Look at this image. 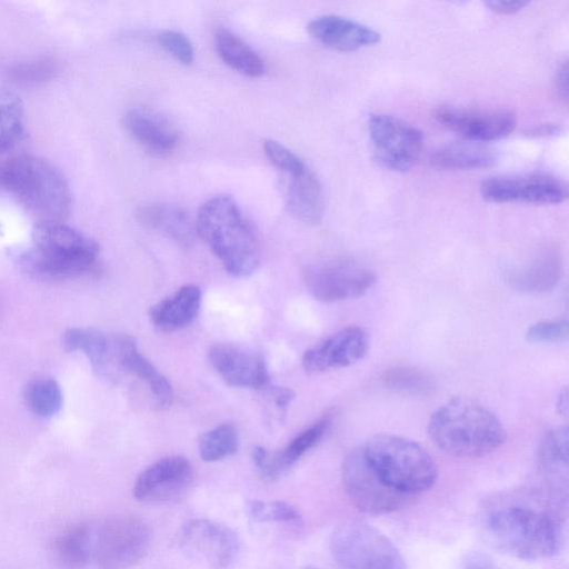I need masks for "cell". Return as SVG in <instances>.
<instances>
[{
    "mask_svg": "<svg viewBox=\"0 0 569 569\" xmlns=\"http://www.w3.org/2000/svg\"><path fill=\"white\" fill-rule=\"evenodd\" d=\"M481 531L492 547L521 560L549 558L561 545L557 517L522 502L491 507L481 518Z\"/></svg>",
    "mask_w": 569,
    "mask_h": 569,
    "instance_id": "6da1fadb",
    "label": "cell"
},
{
    "mask_svg": "<svg viewBox=\"0 0 569 569\" xmlns=\"http://www.w3.org/2000/svg\"><path fill=\"white\" fill-rule=\"evenodd\" d=\"M0 190L13 198L36 223L64 221L71 211L72 193L67 178L42 157L18 154L0 160Z\"/></svg>",
    "mask_w": 569,
    "mask_h": 569,
    "instance_id": "7a4b0ae2",
    "label": "cell"
},
{
    "mask_svg": "<svg viewBox=\"0 0 569 569\" xmlns=\"http://www.w3.org/2000/svg\"><path fill=\"white\" fill-rule=\"evenodd\" d=\"M98 242L61 222L36 223L29 247L14 253L20 269L40 280H68L91 271L99 256Z\"/></svg>",
    "mask_w": 569,
    "mask_h": 569,
    "instance_id": "3957f363",
    "label": "cell"
},
{
    "mask_svg": "<svg viewBox=\"0 0 569 569\" xmlns=\"http://www.w3.org/2000/svg\"><path fill=\"white\" fill-rule=\"evenodd\" d=\"M194 228L228 273L247 277L259 267L258 237L232 197L208 199L197 213Z\"/></svg>",
    "mask_w": 569,
    "mask_h": 569,
    "instance_id": "277c9868",
    "label": "cell"
},
{
    "mask_svg": "<svg viewBox=\"0 0 569 569\" xmlns=\"http://www.w3.org/2000/svg\"><path fill=\"white\" fill-rule=\"evenodd\" d=\"M428 433L442 451L460 458L486 456L506 439L495 413L467 397H456L440 406L429 419Z\"/></svg>",
    "mask_w": 569,
    "mask_h": 569,
    "instance_id": "5b68a950",
    "label": "cell"
},
{
    "mask_svg": "<svg viewBox=\"0 0 569 569\" xmlns=\"http://www.w3.org/2000/svg\"><path fill=\"white\" fill-rule=\"evenodd\" d=\"M360 447L382 482L408 498L427 491L437 479V467L432 457L410 439L377 435Z\"/></svg>",
    "mask_w": 569,
    "mask_h": 569,
    "instance_id": "8992f818",
    "label": "cell"
},
{
    "mask_svg": "<svg viewBox=\"0 0 569 569\" xmlns=\"http://www.w3.org/2000/svg\"><path fill=\"white\" fill-rule=\"evenodd\" d=\"M330 551L338 569H407L393 542L361 521L338 526L330 538Z\"/></svg>",
    "mask_w": 569,
    "mask_h": 569,
    "instance_id": "52a82bcc",
    "label": "cell"
},
{
    "mask_svg": "<svg viewBox=\"0 0 569 569\" xmlns=\"http://www.w3.org/2000/svg\"><path fill=\"white\" fill-rule=\"evenodd\" d=\"M151 541V528L141 517L113 515L93 537V557L100 569H131L146 557Z\"/></svg>",
    "mask_w": 569,
    "mask_h": 569,
    "instance_id": "ba28073f",
    "label": "cell"
},
{
    "mask_svg": "<svg viewBox=\"0 0 569 569\" xmlns=\"http://www.w3.org/2000/svg\"><path fill=\"white\" fill-rule=\"evenodd\" d=\"M368 134L375 158L389 170L408 171L416 166L421 156L422 132L393 114H370Z\"/></svg>",
    "mask_w": 569,
    "mask_h": 569,
    "instance_id": "9c48e42d",
    "label": "cell"
},
{
    "mask_svg": "<svg viewBox=\"0 0 569 569\" xmlns=\"http://www.w3.org/2000/svg\"><path fill=\"white\" fill-rule=\"evenodd\" d=\"M303 281L316 299L340 301L365 295L375 284L376 273L353 260L330 258L309 264Z\"/></svg>",
    "mask_w": 569,
    "mask_h": 569,
    "instance_id": "30bf717a",
    "label": "cell"
},
{
    "mask_svg": "<svg viewBox=\"0 0 569 569\" xmlns=\"http://www.w3.org/2000/svg\"><path fill=\"white\" fill-rule=\"evenodd\" d=\"M177 542L188 558L204 569H230L239 553L237 535L229 527L204 518L186 521Z\"/></svg>",
    "mask_w": 569,
    "mask_h": 569,
    "instance_id": "8fae6325",
    "label": "cell"
},
{
    "mask_svg": "<svg viewBox=\"0 0 569 569\" xmlns=\"http://www.w3.org/2000/svg\"><path fill=\"white\" fill-rule=\"evenodd\" d=\"M341 477L350 501L361 512L390 513L405 506L409 500L408 497L382 482L368 463L361 447H357L346 455Z\"/></svg>",
    "mask_w": 569,
    "mask_h": 569,
    "instance_id": "7c38bea8",
    "label": "cell"
},
{
    "mask_svg": "<svg viewBox=\"0 0 569 569\" xmlns=\"http://www.w3.org/2000/svg\"><path fill=\"white\" fill-rule=\"evenodd\" d=\"M480 194L495 203L555 204L567 199L568 184L561 178L546 172L497 176L482 181Z\"/></svg>",
    "mask_w": 569,
    "mask_h": 569,
    "instance_id": "4fadbf2b",
    "label": "cell"
},
{
    "mask_svg": "<svg viewBox=\"0 0 569 569\" xmlns=\"http://www.w3.org/2000/svg\"><path fill=\"white\" fill-rule=\"evenodd\" d=\"M433 118L447 129L473 141L501 139L516 127V114L508 109H478L442 106L433 111Z\"/></svg>",
    "mask_w": 569,
    "mask_h": 569,
    "instance_id": "5bb4252c",
    "label": "cell"
},
{
    "mask_svg": "<svg viewBox=\"0 0 569 569\" xmlns=\"http://www.w3.org/2000/svg\"><path fill=\"white\" fill-rule=\"evenodd\" d=\"M193 481V468L182 456L163 457L139 473L133 497L142 502L159 503L184 495Z\"/></svg>",
    "mask_w": 569,
    "mask_h": 569,
    "instance_id": "9a60e30c",
    "label": "cell"
},
{
    "mask_svg": "<svg viewBox=\"0 0 569 569\" xmlns=\"http://www.w3.org/2000/svg\"><path fill=\"white\" fill-rule=\"evenodd\" d=\"M209 361L226 383L238 388L264 389L269 375L262 356L233 343L219 342L209 349Z\"/></svg>",
    "mask_w": 569,
    "mask_h": 569,
    "instance_id": "2e32d148",
    "label": "cell"
},
{
    "mask_svg": "<svg viewBox=\"0 0 569 569\" xmlns=\"http://www.w3.org/2000/svg\"><path fill=\"white\" fill-rule=\"evenodd\" d=\"M369 345L370 339L363 328L349 326L306 350L302 366L308 372L348 367L366 356Z\"/></svg>",
    "mask_w": 569,
    "mask_h": 569,
    "instance_id": "e0dca14e",
    "label": "cell"
},
{
    "mask_svg": "<svg viewBox=\"0 0 569 569\" xmlns=\"http://www.w3.org/2000/svg\"><path fill=\"white\" fill-rule=\"evenodd\" d=\"M110 361L116 375L121 370L142 381L160 409L171 406L173 392L170 382L139 352L136 340L128 335L109 336Z\"/></svg>",
    "mask_w": 569,
    "mask_h": 569,
    "instance_id": "ac0fdd59",
    "label": "cell"
},
{
    "mask_svg": "<svg viewBox=\"0 0 569 569\" xmlns=\"http://www.w3.org/2000/svg\"><path fill=\"white\" fill-rule=\"evenodd\" d=\"M307 28L315 39L338 51H356L381 39V34L370 26L339 14L316 17Z\"/></svg>",
    "mask_w": 569,
    "mask_h": 569,
    "instance_id": "d6986e66",
    "label": "cell"
},
{
    "mask_svg": "<svg viewBox=\"0 0 569 569\" xmlns=\"http://www.w3.org/2000/svg\"><path fill=\"white\" fill-rule=\"evenodd\" d=\"M282 187L286 207L295 219L306 224H316L321 220L323 192L309 167L298 174L283 176Z\"/></svg>",
    "mask_w": 569,
    "mask_h": 569,
    "instance_id": "ffe728a7",
    "label": "cell"
},
{
    "mask_svg": "<svg viewBox=\"0 0 569 569\" xmlns=\"http://www.w3.org/2000/svg\"><path fill=\"white\" fill-rule=\"evenodd\" d=\"M122 121L127 131L153 153H167L178 143L179 134L173 127L146 109L127 110Z\"/></svg>",
    "mask_w": 569,
    "mask_h": 569,
    "instance_id": "44dd1931",
    "label": "cell"
},
{
    "mask_svg": "<svg viewBox=\"0 0 569 569\" xmlns=\"http://www.w3.org/2000/svg\"><path fill=\"white\" fill-rule=\"evenodd\" d=\"M200 289L197 286L187 284L172 296L152 306L149 312L150 320L161 331H177L194 320L200 310Z\"/></svg>",
    "mask_w": 569,
    "mask_h": 569,
    "instance_id": "7402d4cb",
    "label": "cell"
},
{
    "mask_svg": "<svg viewBox=\"0 0 569 569\" xmlns=\"http://www.w3.org/2000/svg\"><path fill=\"white\" fill-rule=\"evenodd\" d=\"M137 218L144 227L164 233L182 247H188L193 241L194 223L188 213L179 207L148 203L138 209Z\"/></svg>",
    "mask_w": 569,
    "mask_h": 569,
    "instance_id": "603a6c76",
    "label": "cell"
},
{
    "mask_svg": "<svg viewBox=\"0 0 569 569\" xmlns=\"http://www.w3.org/2000/svg\"><path fill=\"white\" fill-rule=\"evenodd\" d=\"M561 271V258L557 252L549 250L538 254L525 266L512 269L507 278L517 290L542 292L558 283Z\"/></svg>",
    "mask_w": 569,
    "mask_h": 569,
    "instance_id": "cb8c5ba5",
    "label": "cell"
},
{
    "mask_svg": "<svg viewBox=\"0 0 569 569\" xmlns=\"http://www.w3.org/2000/svg\"><path fill=\"white\" fill-rule=\"evenodd\" d=\"M62 345L67 351H82L99 377H116L110 362L109 336L96 329L70 328L63 333Z\"/></svg>",
    "mask_w": 569,
    "mask_h": 569,
    "instance_id": "d4e9b609",
    "label": "cell"
},
{
    "mask_svg": "<svg viewBox=\"0 0 569 569\" xmlns=\"http://www.w3.org/2000/svg\"><path fill=\"white\" fill-rule=\"evenodd\" d=\"M538 465L551 487L555 489L566 488L568 480L567 426L556 427L545 435L539 447Z\"/></svg>",
    "mask_w": 569,
    "mask_h": 569,
    "instance_id": "484cf974",
    "label": "cell"
},
{
    "mask_svg": "<svg viewBox=\"0 0 569 569\" xmlns=\"http://www.w3.org/2000/svg\"><path fill=\"white\" fill-rule=\"evenodd\" d=\"M430 162L433 167L446 170L482 169L496 162V153L479 142H452L435 150Z\"/></svg>",
    "mask_w": 569,
    "mask_h": 569,
    "instance_id": "4316f807",
    "label": "cell"
},
{
    "mask_svg": "<svg viewBox=\"0 0 569 569\" xmlns=\"http://www.w3.org/2000/svg\"><path fill=\"white\" fill-rule=\"evenodd\" d=\"M214 44L220 58L233 70L251 78L264 73L266 64L261 57L230 30L217 29Z\"/></svg>",
    "mask_w": 569,
    "mask_h": 569,
    "instance_id": "83f0119b",
    "label": "cell"
},
{
    "mask_svg": "<svg viewBox=\"0 0 569 569\" xmlns=\"http://www.w3.org/2000/svg\"><path fill=\"white\" fill-rule=\"evenodd\" d=\"M59 563L67 569H83L93 556V536L84 522L67 527L53 541Z\"/></svg>",
    "mask_w": 569,
    "mask_h": 569,
    "instance_id": "f1b7e54d",
    "label": "cell"
},
{
    "mask_svg": "<svg viewBox=\"0 0 569 569\" xmlns=\"http://www.w3.org/2000/svg\"><path fill=\"white\" fill-rule=\"evenodd\" d=\"M331 417L325 416L309 428L297 435L284 448L269 453L268 479L279 478L290 466L313 448L326 435Z\"/></svg>",
    "mask_w": 569,
    "mask_h": 569,
    "instance_id": "f546056e",
    "label": "cell"
},
{
    "mask_svg": "<svg viewBox=\"0 0 569 569\" xmlns=\"http://www.w3.org/2000/svg\"><path fill=\"white\" fill-rule=\"evenodd\" d=\"M26 110L20 97L0 84V154L13 150L24 138Z\"/></svg>",
    "mask_w": 569,
    "mask_h": 569,
    "instance_id": "4dcf8cb0",
    "label": "cell"
},
{
    "mask_svg": "<svg viewBox=\"0 0 569 569\" xmlns=\"http://www.w3.org/2000/svg\"><path fill=\"white\" fill-rule=\"evenodd\" d=\"M23 398L29 410L40 418L57 415L63 403V393L59 382L51 377L30 380L24 387Z\"/></svg>",
    "mask_w": 569,
    "mask_h": 569,
    "instance_id": "1f68e13d",
    "label": "cell"
},
{
    "mask_svg": "<svg viewBox=\"0 0 569 569\" xmlns=\"http://www.w3.org/2000/svg\"><path fill=\"white\" fill-rule=\"evenodd\" d=\"M239 435L231 423H221L206 432L198 440V451L207 462L218 461L237 452Z\"/></svg>",
    "mask_w": 569,
    "mask_h": 569,
    "instance_id": "d6a6232c",
    "label": "cell"
},
{
    "mask_svg": "<svg viewBox=\"0 0 569 569\" xmlns=\"http://www.w3.org/2000/svg\"><path fill=\"white\" fill-rule=\"evenodd\" d=\"M382 381L391 390L415 396L428 395L435 387L427 373L408 367L388 369L382 375Z\"/></svg>",
    "mask_w": 569,
    "mask_h": 569,
    "instance_id": "836d02e7",
    "label": "cell"
},
{
    "mask_svg": "<svg viewBox=\"0 0 569 569\" xmlns=\"http://www.w3.org/2000/svg\"><path fill=\"white\" fill-rule=\"evenodd\" d=\"M246 509L252 519L263 522H295L301 518L300 512L284 501L249 500Z\"/></svg>",
    "mask_w": 569,
    "mask_h": 569,
    "instance_id": "e575fe53",
    "label": "cell"
},
{
    "mask_svg": "<svg viewBox=\"0 0 569 569\" xmlns=\"http://www.w3.org/2000/svg\"><path fill=\"white\" fill-rule=\"evenodd\" d=\"M263 150L272 166L283 176L298 174L308 167L300 157L276 140H266Z\"/></svg>",
    "mask_w": 569,
    "mask_h": 569,
    "instance_id": "d590c367",
    "label": "cell"
},
{
    "mask_svg": "<svg viewBox=\"0 0 569 569\" xmlns=\"http://www.w3.org/2000/svg\"><path fill=\"white\" fill-rule=\"evenodd\" d=\"M159 43L182 64L194 60V48L190 39L174 30H163L158 36Z\"/></svg>",
    "mask_w": 569,
    "mask_h": 569,
    "instance_id": "8d00e7d4",
    "label": "cell"
},
{
    "mask_svg": "<svg viewBox=\"0 0 569 569\" xmlns=\"http://www.w3.org/2000/svg\"><path fill=\"white\" fill-rule=\"evenodd\" d=\"M531 342H558L568 338L567 320H547L532 325L526 333Z\"/></svg>",
    "mask_w": 569,
    "mask_h": 569,
    "instance_id": "74e56055",
    "label": "cell"
},
{
    "mask_svg": "<svg viewBox=\"0 0 569 569\" xmlns=\"http://www.w3.org/2000/svg\"><path fill=\"white\" fill-rule=\"evenodd\" d=\"M51 71L52 67L47 61H41L14 69V76L19 81H34L46 78Z\"/></svg>",
    "mask_w": 569,
    "mask_h": 569,
    "instance_id": "f35d334b",
    "label": "cell"
},
{
    "mask_svg": "<svg viewBox=\"0 0 569 569\" xmlns=\"http://www.w3.org/2000/svg\"><path fill=\"white\" fill-rule=\"evenodd\" d=\"M459 569H497V567L486 555L472 551L462 558Z\"/></svg>",
    "mask_w": 569,
    "mask_h": 569,
    "instance_id": "ab89813d",
    "label": "cell"
},
{
    "mask_svg": "<svg viewBox=\"0 0 569 569\" xmlns=\"http://www.w3.org/2000/svg\"><path fill=\"white\" fill-rule=\"evenodd\" d=\"M526 1L493 0L487 1L486 6L497 13L508 14L521 10L527 6Z\"/></svg>",
    "mask_w": 569,
    "mask_h": 569,
    "instance_id": "60d3db41",
    "label": "cell"
},
{
    "mask_svg": "<svg viewBox=\"0 0 569 569\" xmlns=\"http://www.w3.org/2000/svg\"><path fill=\"white\" fill-rule=\"evenodd\" d=\"M268 392L279 409H284L295 397L291 389L283 387H268Z\"/></svg>",
    "mask_w": 569,
    "mask_h": 569,
    "instance_id": "b9f144b4",
    "label": "cell"
},
{
    "mask_svg": "<svg viewBox=\"0 0 569 569\" xmlns=\"http://www.w3.org/2000/svg\"><path fill=\"white\" fill-rule=\"evenodd\" d=\"M556 84L560 97L567 100L568 68L566 61H563V63L558 69Z\"/></svg>",
    "mask_w": 569,
    "mask_h": 569,
    "instance_id": "7bdbcfd3",
    "label": "cell"
},
{
    "mask_svg": "<svg viewBox=\"0 0 569 569\" xmlns=\"http://www.w3.org/2000/svg\"><path fill=\"white\" fill-rule=\"evenodd\" d=\"M567 396H568V393H567L566 388L562 391H560V393L558 396L557 407H558L559 413L567 415V409H568V397Z\"/></svg>",
    "mask_w": 569,
    "mask_h": 569,
    "instance_id": "ee69618b",
    "label": "cell"
},
{
    "mask_svg": "<svg viewBox=\"0 0 569 569\" xmlns=\"http://www.w3.org/2000/svg\"><path fill=\"white\" fill-rule=\"evenodd\" d=\"M301 569H319V568H317V567H312V566H307V567H303V568H301Z\"/></svg>",
    "mask_w": 569,
    "mask_h": 569,
    "instance_id": "f6af8a7d",
    "label": "cell"
}]
</instances>
